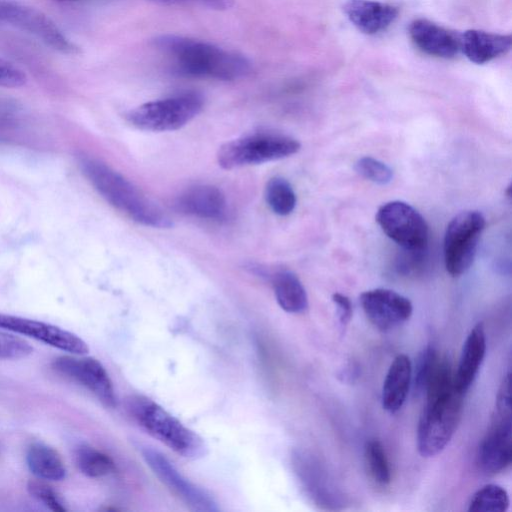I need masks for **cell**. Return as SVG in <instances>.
<instances>
[{"instance_id": "6da1fadb", "label": "cell", "mask_w": 512, "mask_h": 512, "mask_svg": "<svg viewBox=\"0 0 512 512\" xmlns=\"http://www.w3.org/2000/svg\"><path fill=\"white\" fill-rule=\"evenodd\" d=\"M79 166L98 194L135 222L159 229L170 228L173 225L169 216L160 207L107 164L91 157H82Z\"/></svg>"}, {"instance_id": "7a4b0ae2", "label": "cell", "mask_w": 512, "mask_h": 512, "mask_svg": "<svg viewBox=\"0 0 512 512\" xmlns=\"http://www.w3.org/2000/svg\"><path fill=\"white\" fill-rule=\"evenodd\" d=\"M154 43L173 55L180 71L189 76L235 80L251 70V63L244 55L204 41L161 35Z\"/></svg>"}, {"instance_id": "3957f363", "label": "cell", "mask_w": 512, "mask_h": 512, "mask_svg": "<svg viewBox=\"0 0 512 512\" xmlns=\"http://www.w3.org/2000/svg\"><path fill=\"white\" fill-rule=\"evenodd\" d=\"M129 408L149 434L182 457L198 459L206 454L204 440L151 399L133 397Z\"/></svg>"}, {"instance_id": "277c9868", "label": "cell", "mask_w": 512, "mask_h": 512, "mask_svg": "<svg viewBox=\"0 0 512 512\" xmlns=\"http://www.w3.org/2000/svg\"><path fill=\"white\" fill-rule=\"evenodd\" d=\"M463 397L464 394L455 387L445 393L425 397L416 438L422 457L437 455L449 443L461 418Z\"/></svg>"}, {"instance_id": "5b68a950", "label": "cell", "mask_w": 512, "mask_h": 512, "mask_svg": "<svg viewBox=\"0 0 512 512\" xmlns=\"http://www.w3.org/2000/svg\"><path fill=\"white\" fill-rule=\"evenodd\" d=\"M300 148L299 141L288 135L253 133L224 143L217 152V161L224 169H234L283 159Z\"/></svg>"}, {"instance_id": "8992f818", "label": "cell", "mask_w": 512, "mask_h": 512, "mask_svg": "<svg viewBox=\"0 0 512 512\" xmlns=\"http://www.w3.org/2000/svg\"><path fill=\"white\" fill-rule=\"evenodd\" d=\"M203 103L200 94L185 92L139 105L130 110L126 118L130 124L141 130L174 131L197 116Z\"/></svg>"}, {"instance_id": "52a82bcc", "label": "cell", "mask_w": 512, "mask_h": 512, "mask_svg": "<svg viewBox=\"0 0 512 512\" xmlns=\"http://www.w3.org/2000/svg\"><path fill=\"white\" fill-rule=\"evenodd\" d=\"M486 220L481 212L467 210L447 225L444 236V262L447 272L458 277L472 265Z\"/></svg>"}, {"instance_id": "ba28073f", "label": "cell", "mask_w": 512, "mask_h": 512, "mask_svg": "<svg viewBox=\"0 0 512 512\" xmlns=\"http://www.w3.org/2000/svg\"><path fill=\"white\" fill-rule=\"evenodd\" d=\"M0 24L26 32L63 54H76L78 46L46 14L13 1L0 0Z\"/></svg>"}, {"instance_id": "9c48e42d", "label": "cell", "mask_w": 512, "mask_h": 512, "mask_svg": "<svg viewBox=\"0 0 512 512\" xmlns=\"http://www.w3.org/2000/svg\"><path fill=\"white\" fill-rule=\"evenodd\" d=\"M376 221L382 231L405 250L420 252L427 245V223L406 202L394 200L384 203L377 210Z\"/></svg>"}, {"instance_id": "30bf717a", "label": "cell", "mask_w": 512, "mask_h": 512, "mask_svg": "<svg viewBox=\"0 0 512 512\" xmlns=\"http://www.w3.org/2000/svg\"><path fill=\"white\" fill-rule=\"evenodd\" d=\"M292 467L304 493L316 506L338 510L345 505L343 492L316 456L297 450L292 455Z\"/></svg>"}, {"instance_id": "8fae6325", "label": "cell", "mask_w": 512, "mask_h": 512, "mask_svg": "<svg viewBox=\"0 0 512 512\" xmlns=\"http://www.w3.org/2000/svg\"><path fill=\"white\" fill-rule=\"evenodd\" d=\"M141 453L159 480L192 510L198 512L219 510L213 497L184 477L162 453L151 447H143Z\"/></svg>"}, {"instance_id": "7c38bea8", "label": "cell", "mask_w": 512, "mask_h": 512, "mask_svg": "<svg viewBox=\"0 0 512 512\" xmlns=\"http://www.w3.org/2000/svg\"><path fill=\"white\" fill-rule=\"evenodd\" d=\"M512 459L511 406L496 405L491 425L477 453L478 464L485 473L505 470Z\"/></svg>"}, {"instance_id": "4fadbf2b", "label": "cell", "mask_w": 512, "mask_h": 512, "mask_svg": "<svg viewBox=\"0 0 512 512\" xmlns=\"http://www.w3.org/2000/svg\"><path fill=\"white\" fill-rule=\"evenodd\" d=\"M51 367L58 374L82 385L109 408L117 403L112 381L104 366L93 357L60 356Z\"/></svg>"}, {"instance_id": "5bb4252c", "label": "cell", "mask_w": 512, "mask_h": 512, "mask_svg": "<svg viewBox=\"0 0 512 512\" xmlns=\"http://www.w3.org/2000/svg\"><path fill=\"white\" fill-rule=\"evenodd\" d=\"M0 329L28 336L75 355H83L89 351L86 342L78 335L34 319L0 313Z\"/></svg>"}, {"instance_id": "9a60e30c", "label": "cell", "mask_w": 512, "mask_h": 512, "mask_svg": "<svg viewBox=\"0 0 512 512\" xmlns=\"http://www.w3.org/2000/svg\"><path fill=\"white\" fill-rule=\"evenodd\" d=\"M360 303L368 320L381 331L401 325L413 312V305L408 298L386 288L363 292Z\"/></svg>"}, {"instance_id": "2e32d148", "label": "cell", "mask_w": 512, "mask_h": 512, "mask_svg": "<svg viewBox=\"0 0 512 512\" xmlns=\"http://www.w3.org/2000/svg\"><path fill=\"white\" fill-rule=\"evenodd\" d=\"M409 36L423 53L439 58H452L459 49V38L444 27L419 18L409 25Z\"/></svg>"}, {"instance_id": "e0dca14e", "label": "cell", "mask_w": 512, "mask_h": 512, "mask_svg": "<svg viewBox=\"0 0 512 512\" xmlns=\"http://www.w3.org/2000/svg\"><path fill=\"white\" fill-rule=\"evenodd\" d=\"M176 208L187 215L208 220L222 219L226 213L225 195L212 185H196L182 192Z\"/></svg>"}, {"instance_id": "ac0fdd59", "label": "cell", "mask_w": 512, "mask_h": 512, "mask_svg": "<svg viewBox=\"0 0 512 512\" xmlns=\"http://www.w3.org/2000/svg\"><path fill=\"white\" fill-rule=\"evenodd\" d=\"M486 334L483 323H477L469 332L463 344L453 384L464 394L473 384L486 354Z\"/></svg>"}, {"instance_id": "d6986e66", "label": "cell", "mask_w": 512, "mask_h": 512, "mask_svg": "<svg viewBox=\"0 0 512 512\" xmlns=\"http://www.w3.org/2000/svg\"><path fill=\"white\" fill-rule=\"evenodd\" d=\"M344 13L361 32L372 35L389 27L398 15V9L388 3L373 0H348Z\"/></svg>"}, {"instance_id": "ffe728a7", "label": "cell", "mask_w": 512, "mask_h": 512, "mask_svg": "<svg viewBox=\"0 0 512 512\" xmlns=\"http://www.w3.org/2000/svg\"><path fill=\"white\" fill-rule=\"evenodd\" d=\"M460 49L476 64H484L506 54L512 46L510 35L467 30L459 38Z\"/></svg>"}, {"instance_id": "44dd1931", "label": "cell", "mask_w": 512, "mask_h": 512, "mask_svg": "<svg viewBox=\"0 0 512 512\" xmlns=\"http://www.w3.org/2000/svg\"><path fill=\"white\" fill-rule=\"evenodd\" d=\"M412 382V364L405 354L397 355L385 376L381 402L389 413H396L405 403Z\"/></svg>"}, {"instance_id": "7402d4cb", "label": "cell", "mask_w": 512, "mask_h": 512, "mask_svg": "<svg viewBox=\"0 0 512 512\" xmlns=\"http://www.w3.org/2000/svg\"><path fill=\"white\" fill-rule=\"evenodd\" d=\"M278 305L288 313H302L308 308V297L300 279L290 270H279L272 276Z\"/></svg>"}, {"instance_id": "603a6c76", "label": "cell", "mask_w": 512, "mask_h": 512, "mask_svg": "<svg viewBox=\"0 0 512 512\" xmlns=\"http://www.w3.org/2000/svg\"><path fill=\"white\" fill-rule=\"evenodd\" d=\"M26 463L31 473L40 479L60 481L66 477L60 455L44 443L34 442L28 447Z\"/></svg>"}, {"instance_id": "cb8c5ba5", "label": "cell", "mask_w": 512, "mask_h": 512, "mask_svg": "<svg viewBox=\"0 0 512 512\" xmlns=\"http://www.w3.org/2000/svg\"><path fill=\"white\" fill-rule=\"evenodd\" d=\"M264 196L270 209L277 215L286 216L295 209L296 194L291 184L283 177L269 179Z\"/></svg>"}, {"instance_id": "d4e9b609", "label": "cell", "mask_w": 512, "mask_h": 512, "mask_svg": "<svg viewBox=\"0 0 512 512\" xmlns=\"http://www.w3.org/2000/svg\"><path fill=\"white\" fill-rule=\"evenodd\" d=\"M510 499L507 491L497 484H487L477 490L471 497L470 512H505Z\"/></svg>"}, {"instance_id": "484cf974", "label": "cell", "mask_w": 512, "mask_h": 512, "mask_svg": "<svg viewBox=\"0 0 512 512\" xmlns=\"http://www.w3.org/2000/svg\"><path fill=\"white\" fill-rule=\"evenodd\" d=\"M76 463L79 470L91 478L107 476L115 470L114 462L108 455L88 445L77 448Z\"/></svg>"}, {"instance_id": "4316f807", "label": "cell", "mask_w": 512, "mask_h": 512, "mask_svg": "<svg viewBox=\"0 0 512 512\" xmlns=\"http://www.w3.org/2000/svg\"><path fill=\"white\" fill-rule=\"evenodd\" d=\"M364 457L372 479L379 485L389 484L391 468L382 443L377 439L367 441L364 448Z\"/></svg>"}, {"instance_id": "83f0119b", "label": "cell", "mask_w": 512, "mask_h": 512, "mask_svg": "<svg viewBox=\"0 0 512 512\" xmlns=\"http://www.w3.org/2000/svg\"><path fill=\"white\" fill-rule=\"evenodd\" d=\"M439 356L433 346L425 347L419 354L414 371L412 369L413 388L416 395H424L428 379Z\"/></svg>"}, {"instance_id": "f1b7e54d", "label": "cell", "mask_w": 512, "mask_h": 512, "mask_svg": "<svg viewBox=\"0 0 512 512\" xmlns=\"http://www.w3.org/2000/svg\"><path fill=\"white\" fill-rule=\"evenodd\" d=\"M355 170L363 178L379 185H386L393 179L392 169L370 156L359 158L355 163Z\"/></svg>"}, {"instance_id": "f546056e", "label": "cell", "mask_w": 512, "mask_h": 512, "mask_svg": "<svg viewBox=\"0 0 512 512\" xmlns=\"http://www.w3.org/2000/svg\"><path fill=\"white\" fill-rule=\"evenodd\" d=\"M33 352L32 346L24 339L0 330V359H20Z\"/></svg>"}, {"instance_id": "4dcf8cb0", "label": "cell", "mask_w": 512, "mask_h": 512, "mask_svg": "<svg viewBox=\"0 0 512 512\" xmlns=\"http://www.w3.org/2000/svg\"><path fill=\"white\" fill-rule=\"evenodd\" d=\"M27 490L30 495L42 502L50 510L55 512L66 511L59 495L46 483L31 480L27 484Z\"/></svg>"}, {"instance_id": "1f68e13d", "label": "cell", "mask_w": 512, "mask_h": 512, "mask_svg": "<svg viewBox=\"0 0 512 512\" xmlns=\"http://www.w3.org/2000/svg\"><path fill=\"white\" fill-rule=\"evenodd\" d=\"M26 82L27 77L19 67L0 57V87L19 88Z\"/></svg>"}, {"instance_id": "d6a6232c", "label": "cell", "mask_w": 512, "mask_h": 512, "mask_svg": "<svg viewBox=\"0 0 512 512\" xmlns=\"http://www.w3.org/2000/svg\"><path fill=\"white\" fill-rule=\"evenodd\" d=\"M332 301L336 307L339 323L344 328L350 322L352 317V305L350 299L341 293H334Z\"/></svg>"}, {"instance_id": "836d02e7", "label": "cell", "mask_w": 512, "mask_h": 512, "mask_svg": "<svg viewBox=\"0 0 512 512\" xmlns=\"http://www.w3.org/2000/svg\"><path fill=\"white\" fill-rule=\"evenodd\" d=\"M166 4H197L210 9L226 10L229 9L233 0H154Z\"/></svg>"}, {"instance_id": "e575fe53", "label": "cell", "mask_w": 512, "mask_h": 512, "mask_svg": "<svg viewBox=\"0 0 512 512\" xmlns=\"http://www.w3.org/2000/svg\"><path fill=\"white\" fill-rule=\"evenodd\" d=\"M59 1H72V0H59Z\"/></svg>"}]
</instances>
